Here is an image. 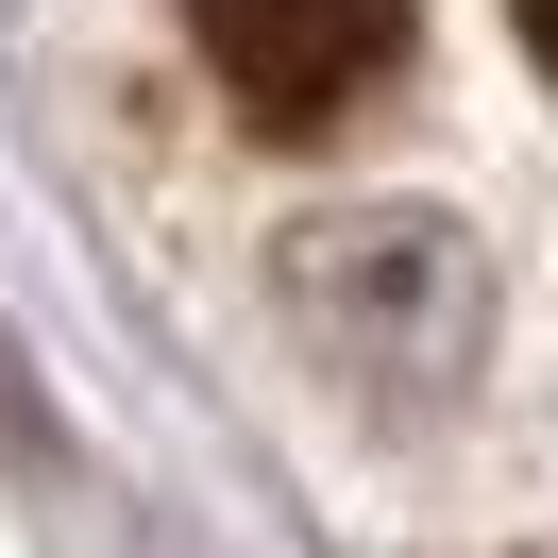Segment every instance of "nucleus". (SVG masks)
<instances>
[{
    "label": "nucleus",
    "instance_id": "obj_1",
    "mask_svg": "<svg viewBox=\"0 0 558 558\" xmlns=\"http://www.w3.org/2000/svg\"><path fill=\"white\" fill-rule=\"evenodd\" d=\"M186 35H204V69L238 85V119L322 136V119H355V102L389 85L407 0H186Z\"/></svg>",
    "mask_w": 558,
    "mask_h": 558
},
{
    "label": "nucleus",
    "instance_id": "obj_2",
    "mask_svg": "<svg viewBox=\"0 0 558 558\" xmlns=\"http://www.w3.org/2000/svg\"><path fill=\"white\" fill-rule=\"evenodd\" d=\"M508 17H524V51H542V85H558V0H508Z\"/></svg>",
    "mask_w": 558,
    "mask_h": 558
}]
</instances>
